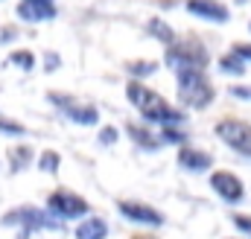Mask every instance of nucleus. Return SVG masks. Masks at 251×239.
Wrapping results in <instances>:
<instances>
[{
  "instance_id": "nucleus-9",
  "label": "nucleus",
  "mask_w": 251,
  "mask_h": 239,
  "mask_svg": "<svg viewBox=\"0 0 251 239\" xmlns=\"http://www.w3.org/2000/svg\"><path fill=\"white\" fill-rule=\"evenodd\" d=\"M18 18L29 21V24L50 21V18H56V6H53V0H24V3H18Z\"/></svg>"
},
{
  "instance_id": "nucleus-10",
  "label": "nucleus",
  "mask_w": 251,
  "mask_h": 239,
  "mask_svg": "<svg viewBox=\"0 0 251 239\" xmlns=\"http://www.w3.org/2000/svg\"><path fill=\"white\" fill-rule=\"evenodd\" d=\"M187 12L196 18H207V21H216V24H225L228 21V9L222 3H213V0H190Z\"/></svg>"
},
{
  "instance_id": "nucleus-12",
  "label": "nucleus",
  "mask_w": 251,
  "mask_h": 239,
  "mask_svg": "<svg viewBox=\"0 0 251 239\" xmlns=\"http://www.w3.org/2000/svg\"><path fill=\"white\" fill-rule=\"evenodd\" d=\"M105 234H108V225L102 219H85L76 228V239H105Z\"/></svg>"
},
{
  "instance_id": "nucleus-11",
  "label": "nucleus",
  "mask_w": 251,
  "mask_h": 239,
  "mask_svg": "<svg viewBox=\"0 0 251 239\" xmlns=\"http://www.w3.org/2000/svg\"><path fill=\"white\" fill-rule=\"evenodd\" d=\"M210 155L199 152V149H181L178 152V167H184L187 172H207L210 169Z\"/></svg>"
},
{
  "instance_id": "nucleus-16",
  "label": "nucleus",
  "mask_w": 251,
  "mask_h": 239,
  "mask_svg": "<svg viewBox=\"0 0 251 239\" xmlns=\"http://www.w3.org/2000/svg\"><path fill=\"white\" fill-rule=\"evenodd\" d=\"M59 164H62V158H59L56 152H44V155L38 158V167H41L44 172H56V169H59Z\"/></svg>"
},
{
  "instance_id": "nucleus-7",
  "label": "nucleus",
  "mask_w": 251,
  "mask_h": 239,
  "mask_svg": "<svg viewBox=\"0 0 251 239\" xmlns=\"http://www.w3.org/2000/svg\"><path fill=\"white\" fill-rule=\"evenodd\" d=\"M213 190L228 201V204H237V201H243V195H246V187H243V181L237 178V175H231V172H213Z\"/></svg>"
},
{
  "instance_id": "nucleus-26",
  "label": "nucleus",
  "mask_w": 251,
  "mask_h": 239,
  "mask_svg": "<svg viewBox=\"0 0 251 239\" xmlns=\"http://www.w3.org/2000/svg\"><path fill=\"white\" fill-rule=\"evenodd\" d=\"M62 61H59V56H47V70H53V67H59Z\"/></svg>"
},
{
  "instance_id": "nucleus-2",
  "label": "nucleus",
  "mask_w": 251,
  "mask_h": 239,
  "mask_svg": "<svg viewBox=\"0 0 251 239\" xmlns=\"http://www.w3.org/2000/svg\"><path fill=\"white\" fill-rule=\"evenodd\" d=\"M176 79H178V96L193 105V108H207L210 99H213V88L207 82V76L199 70V67H187V70H176Z\"/></svg>"
},
{
  "instance_id": "nucleus-13",
  "label": "nucleus",
  "mask_w": 251,
  "mask_h": 239,
  "mask_svg": "<svg viewBox=\"0 0 251 239\" xmlns=\"http://www.w3.org/2000/svg\"><path fill=\"white\" fill-rule=\"evenodd\" d=\"M126 131H128V134L137 140V146H143V149H158V146H161V143H158V140H155L146 128H140V125H128Z\"/></svg>"
},
{
  "instance_id": "nucleus-19",
  "label": "nucleus",
  "mask_w": 251,
  "mask_h": 239,
  "mask_svg": "<svg viewBox=\"0 0 251 239\" xmlns=\"http://www.w3.org/2000/svg\"><path fill=\"white\" fill-rule=\"evenodd\" d=\"M149 32H152V35H158V38H164V41H173V32L167 29V24H164V21H152V24H149Z\"/></svg>"
},
{
  "instance_id": "nucleus-20",
  "label": "nucleus",
  "mask_w": 251,
  "mask_h": 239,
  "mask_svg": "<svg viewBox=\"0 0 251 239\" xmlns=\"http://www.w3.org/2000/svg\"><path fill=\"white\" fill-rule=\"evenodd\" d=\"M117 137H120V131H117L114 125H105V128L100 131V143H102V146H114Z\"/></svg>"
},
{
  "instance_id": "nucleus-17",
  "label": "nucleus",
  "mask_w": 251,
  "mask_h": 239,
  "mask_svg": "<svg viewBox=\"0 0 251 239\" xmlns=\"http://www.w3.org/2000/svg\"><path fill=\"white\" fill-rule=\"evenodd\" d=\"M128 70H131V76H152L158 70V64L155 61H134V64H128Z\"/></svg>"
},
{
  "instance_id": "nucleus-14",
  "label": "nucleus",
  "mask_w": 251,
  "mask_h": 239,
  "mask_svg": "<svg viewBox=\"0 0 251 239\" xmlns=\"http://www.w3.org/2000/svg\"><path fill=\"white\" fill-rule=\"evenodd\" d=\"M70 117H73V122L94 125V122L100 120V114H97V108H94V105H82V108H70Z\"/></svg>"
},
{
  "instance_id": "nucleus-15",
  "label": "nucleus",
  "mask_w": 251,
  "mask_h": 239,
  "mask_svg": "<svg viewBox=\"0 0 251 239\" xmlns=\"http://www.w3.org/2000/svg\"><path fill=\"white\" fill-rule=\"evenodd\" d=\"M219 67H222L225 73H231V76H243V73H246V61L240 59V56H234V53L219 61Z\"/></svg>"
},
{
  "instance_id": "nucleus-18",
  "label": "nucleus",
  "mask_w": 251,
  "mask_h": 239,
  "mask_svg": "<svg viewBox=\"0 0 251 239\" xmlns=\"http://www.w3.org/2000/svg\"><path fill=\"white\" fill-rule=\"evenodd\" d=\"M12 64H18V67H24V70H32L35 67V59H32V53H12L9 56Z\"/></svg>"
},
{
  "instance_id": "nucleus-24",
  "label": "nucleus",
  "mask_w": 251,
  "mask_h": 239,
  "mask_svg": "<svg viewBox=\"0 0 251 239\" xmlns=\"http://www.w3.org/2000/svg\"><path fill=\"white\" fill-rule=\"evenodd\" d=\"M231 96H237V99H249L251 102V88H231Z\"/></svg>"
},
{
  "instance_id": "nucleus-23",
  "label": "nucleus",
  "mask_w": 251,
  "mask_h": 239,
  "mask_svg": "<svg viewBox=\"0 0 251 239\" xmlns=\"http://www.w3.org/2000/svg\"><path fill=\"white\" fill-rule=\"evenodd\" d=\"M0 131H12V134H24V125H18V122H3V120H0Z\"/></svg>"
},
{
  "instance_id": "nucleus-4",
  "label": "nucleus",
  "mask_w": 251,
  "mask_h": 239,
  "mask_svg": "<svg viewBox=\"0 0 251 239\" xmlns=\"http://www.w3.org/2000/svg\"><path fill=\"white\" fill-rule=\"evenodd\" d=\"M47 210H50L53 216H59V219H79V216H85L91 207H88V201L79 198L76 192H70V190H56V192L47 198Z\"/></svg>"
},
{
  "instance_id": "nucleus-25",
  "label": "nucleus",
  "mask_w": 251,
  "mask_h": 239,
  "mask_svg": "<svg viewBox=\"0 0 251 239\" xmlns=\"http://www.w3.org/2000/svg\"><path fill=\"white\" fill-rule=\"evenodd\" d=\"M164 140H170V143H184V134H178V131L167 128V131H164Z\"/></svg>"
},
{
  "instance_id": "nucleus-22",
  "label": "nucleus",
  "mask_w": 251,
  "mask_h": 239,
  "mask_svg": "<svg viewBox=\"0 0 251 239\" xmlns=\"http://www.w3.org/2000/svg\"><path fill=\"white\" fill-rule=\"evenodd\" d=\"M234 56H240L243 61H251V44H234Z\"/></svg>"
},
{
  "instance_id": "nucleus-1",
  "label": "nucleus",
  "mask_w": 251,
  "mask_h": 239,
  "mask_svg": "<svg viewBox=\"0 0 251 239\" xmlns=\"http://www.w3.org/2000/svg\"><path fill=\"white\" fill-rule=\"evenodd\" d=\"M126 94H128V99H131V105L143 114L146 122H161V125H176V122H181L184 114L181 111H176L173 105H167L155 91H149V88H143V85H137V82H131L128 88H126Z\"/></svg>"
},
{
  "instance_id": "nucleus-5",
  "label": "nucleus",
  "mask_w": 251,
  "mask_h": 239,
  "mask_svg": "<svg viewBox=\"0 0 251 239\" xmlns=\"http://www.w3.org/2000/svg\"><path fill=\"white\" fill-rule=\"evenodd\" d=\"M216 134L234 152H243L246 158H251V125L240 122V120H222V122H216Z\"/></svg>"
},
{
  "instance_id": "nucleus-6",
  "label": "nucleus",
  "mask_w": 251,
  "mask_h": 239,
  "mask_svg": "<svg viewBox=\"0 0 251 239\" xmlns=\"http://www.w3.org/2000/svg\"><path fill=\"white\" fill-rule=\"evenodd\" d=\"M204 61H207L204 50L199 44H193V41H187V44H170V50H167V64L176 67V70H187V67H199L201 70Z\"/></svg>"
},
{
  "instance_id": "nucleus-21",
  "label": "nucleus",
  "mask_w": 251,
  "mask_h": 239,
  "mask_svg": "<svg viewBox=\"0 0 251 239\" xmlns=\"http://www.w3.org/2000/svg\"><path fill=\"white\" fill-rule=\"evenodd\" d=\"M234 225H237L246 237H251V216H240V213H234Z\"/></svg>"
},
{
  "instance_id": "nucleus-8",
  "label": "nucleus",
  "mask_w": 251,
  "mask_h": 239,
  "mask_svg": "<svg viewBox=\"0 0 251 239\" xmlns=\"http://www.w3.org/2000/svg\"><path fill=\"white\" fill-rule=\"evenodd\" d=\"M117 210L123 213L126 219L140 222V225H152V228L164 225V216H161L155 207H146V204H137V201H120V204H117Z\"/></svg>"
},
{
  "instance_id": "nucleus-3",
  "label": "nucleus",
  "mask_w": 251,
  "mask_h": 239,
  "mask_svg": "<svg viewBox=\"0 0 251 239\" xmlns=\"http://www.w3.org/2000/svg\"><path fill=\"white\" fill-rule=\"evenodd\" d=\"M3 225H21V237L18 239H29V231L35 228H56L59 231V222L53 213H44V210H35V207H21V210H12L3 216Z\"/></svg>"
}]
</instances>
